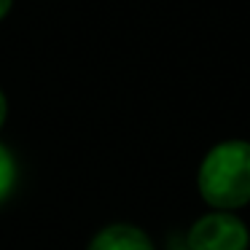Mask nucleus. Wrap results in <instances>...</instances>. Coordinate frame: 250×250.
<instances>
[{"mask_svg":"<svg viewBox=\"0 0 250 250\" xmlns=\"http://www.w3.org/2000/svg\"><path fill=\"white\" fill-rule=\"evenodd\" d=\"M199 194L210 207L221 212L237 210L250 202V143H218L199 167Z\"/></svg>","mask_w":250,"mask_h":250,"instance_id":"nucleus-1","label":"nucleus"},{"mask_svg":"<svg viewBox=\"0 0 250 250\" xmlns=\"http://www.w3.org/2000/svg\"><path fill=\"white\" fill-rule=\"evenodd\" d=\"M186 250H248V229L237 215L210 212L191 226Z\"/></svg>","mask_w":250,"mask_h":250,"instance_id":"nucleus-2","label":"nucleus"},{"mask_svg":"<svg viewBox=\"0 0 250 250\" xmlns=\"http://www.w3.org/2000/svg\"><path fill=\"white\" fill-rule=\"evenodd\" d=\"M86 250H153V245L143 229L132 223H113L94 234Z\"/></svg>","mask_w":250,"mask_h":250,"instance_id":"nucleus-3","label":"nucleus"},{"mask_svg":"<svg viewBox=\"0 0 250 250\" xmlns=\"http://www.w3.org/2000/svg\"><path fill=\"white\" fill-rule=\"evenodd\" d=\"M17 183V162H14L11 151L0 143V202L8 199V194L14 191Z\"/></svg>","mask_w":250,"mask_h":250,"instance_id":"nucleus-4","label":"nucleus"},{"mask_svg":"<svg viewBox=\"0 0 250 250\" xmlns=\"http://www.w3.org/2000/svg\"><path fill=\"white\" fill-rule=\"evenodd\" d=\"M6 116H8V103H6V94L0 92V129L6 124Z\"/></svg>","mask_w":250,"mask_h":250,"instance_id":"nucleus-5","label":"nucleus"},{"mask_svg":"<svg viewBox=\"0 0 250 250\" xmlns=\"http://www.w3.org/2000/svg\"><path fill=\"white\" fill-rule=\"evenodd\" d=\"M11 3H14V0H0V19H3V17L8 14V8H11Z\"/></svg>","mask_w":250,"mask_h":250,"instance_id":"nucleus-6","label":"nucleus"}]
</instances>
